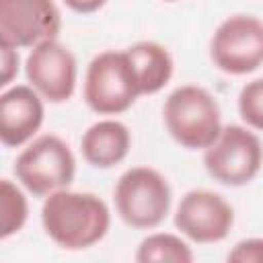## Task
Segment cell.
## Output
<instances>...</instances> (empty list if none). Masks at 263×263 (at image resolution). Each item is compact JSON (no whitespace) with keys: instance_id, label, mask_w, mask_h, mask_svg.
<instances>
[{"instance_id":"cell-1","label":"cell","mask_w":263,"mask_h":263,"mask_svg":"<svg viewBox=\"0 0 263 263\" xmlns=\"http://www.w3.org/2000/svg\"><path fill=\"white\" fill-rule=\"evenodd\" d=\"M45 234L66 251H84L101 242L111 226L109 205L90 191L60 189L41 205Z\"/></svg>"},{"instance_id":"cell-2","label":"cell","mask_w":263,"mask_h":263,"mask_svg":"<svg viewBox=\"0 0 263 263\" xmlns=\"http://www.w3.org/2000/svg\"><path fill=\"white\" fill-rule=\"evenodd\" d=\"M164 127L187 150H205L222 132V113L216 97L197 84L177 86L162 105Z\"/></svg>"},{"instance_id":"cell-3","label":"cell","mask_w":263,"mask_h":263,"mask_svg":"<svg viewBox=\"0 0 263 263\" xmlns=\"http://www.w3.org/2000/svg\"><path fill=\"white\" fill-rule=\"evenodd\" d=\"M113 201L117 216L132 228L152 230L164 222L173 191L162 173L152 166H132L115 183Z\"/></svg>"},{"instance_id":"cell-4","label":"cell","mask_w":263,"mask_h":263,"mask_svg":"<svg viewBox=\"0 0 263 263\" xmlns=\"http://www.w3.org/2000/svg\"><path fill=\"white\" fill-rule=\"evenodd\" d=\"M12 173L29 193L47 197L49 193L72 185L76 177V158L72 148L60 136L43 134L21 150Z\"/></svg>"},{"instance_id":"cell-5","label":"cell","mask_w":263,"mask_h":263,"mask_svg":"<svg viewBox=\"0 0 263 263\" xmlns=\"http://www.w3.org/2000/svg\"><path fill=\"white\" fill-rule=\"evenodd\" d=\"M82 95L88 109L99 115H119L132 109L142 92L125 49H105L90 60Z\"/></svg>"},{"instance_id":"cell-6","label":"cell","mask_w":263,"mask_h":263,"mask_svg":"<svg viewBox=\"0 0 263 263\" xmlns=\"http://www.w3.org/2000/svg\"><path fill=\"white\" fill-rule=\"evenodd\" d=\"M203 166L220 185L242 187L251 183L263 166V144L251 127L226 125L214 144L203 150Z\"/></svg>"},{"instance_id":"cell-7","label":"cell","mask_w":263,"mask_h":263,"mask_svg":"<svg viewBox=\"0 0 263 263\" xmlns=\"http://www.w3.org/2000/svg\"><path fill=\"white\" fill-rule=\"evenodd\" d=\"M210 58L214 66L232 76H245L263 66V21L253 14L224 18L212 35Z\"/></svg>"},{"instance_id":"cell-8","label":"cell","mask_w":263,"mask_h":263,"mask_svg":"<svg viewBox=\"0 0 263 263\" xmlns=\"http://www.w3.org/2000/svg\"><path fill=\"white\" fill-rule=\"evenodd\" d=\"M62 14L53 0H0V43L23 49L58 39Z\"/></svg>"},{"instance_id":"cell-9","label":"cell","mask_w":263,"mask_h":263,"mask_svg":"<svg viewBox=\"0 0 263 263\" xmlns=\"http://www.w3.org/2000/svg\"><path fill=\"white\" fill-rule=\"evenodd\" d=\"M234 224L232 205L216 191L191 189L175 210V228L197 245L224 240Z\"/></svg>"},{"instance_id":"cell-10","label":"cell","mask_w":263,"mask_h":263,"mask_svg":"<svg viewBox=\"0 0 263 263\" xmlns=\"http://www.w3.org/2000/svg\"><path fill=\"white\" fill-rule=\"evenodd\" d=\"M27 82L49 103H66L78 80V64L74 53L58 39L35 45L25 60Z\"/></svg>"},{"instance_id":"cell-11","label":"cell","mask_w":263,"mask_h":263,"mask_svg":"<svg viewBox=\"0 0 263 263\" xmlns=\"http://www.w3.org/2000/svg\"><path fill=\"white\" fill-rule=\"evenodd\" d=\"M43 97L31 84H12L0 95V142L18 148L33 140L43 125Z\"/></svg>"},{"instance_id":"cell-12","label":"cell","mask_w":263,"mask_h":263,"mask_svg":"<svg viewBox=\"0 0 263 263\" xmlns=\"http://www.w3.org/2000/svg\"><path fill=\"white\" fill-rule=\"evenodd\" d=\"M132 148L129 127L119 119H99L80 138L82 158L92 168H113L123 162Z\"/></svg>"},{"instance_id":"cell-13","label":"cell","mask_w":263,"mask_h":263,"mask_svg":"<svg viewBox=\"0 0 263 263\" xmlns=\"http://www.w3.org/2000/svg\"><path fill=\"white\" fill-rule=\"evenodd\" d=\"M125 55L132 64L142 95H154L171 82L175 62L164 45L156 41H138L125 49Z\"/></svg>"},{"instance_id":"cell-14","label":"cell","mask_w":263,"mask_h":263,"mask_svg":"<svg viewBox=\"0 0 263 263\" xmlns=\"http://www.w3.org/2000/svg\"><path fill=\"white\" fill-rule=\"evenodd\" d=\"M134 259L138 263H191L193 251L177 234L154 232L138 245Z\"/></svg>"},{"instance_id":"cell-15","label":"cell","mask_w":263,"mask_h":263,"mask_svg":"<svg viewBox=\"0 0 263 263\" xmlns=\"http://www.w3.org/2000/svg\"><path fill=\"white\" fill-rule=\"evenodd\" d=\"M29 218V203L25 193L10 179L0 181V238L6 240L16 234Z\"/></svg>"},{"instance_id":"cell-16","label":"cell","mask_w":263,"mask_h":263,"mask_svg":"<svg viewBox=\"0 0 263 263\" xmlns=\"http://www.w3.org/2000/svg\"><path fill=\"white\" fill-rule=\"evenodd\" d=\"M238 115L247 127L263 132V78H255L240 88Z\"/></svg>"},{"instance_id":"cell-17","label":"cell","mask_w":263,"mask_h":263,"mask_svg":"<svg viewBox=\"0 0 263 263\" xmlns=\"http://www.w3.org/2000/svg\"><path fill=\"white\" fill-rule=\"evenodd\" d=\"M228 261L238 263H263V238L238 240L228 253Z\"/></svg>"},{"instance_id":"cell-18","label":"cell","mask_w":263,"mask_h":263,"mask_svg":"<svg viewBox=\"0 0 263 263\" xmlns=\"http://www.w3.org/2000/svg\"><path fill=\"white\" fill-rule=\"evenodd\" d=\"M18 64H21V60H18V49L0 43V86H2V88H8L10 82L16 78V74H18Z\"/></svg>"},{"instance_id":"cell-19","label":"cell","mask_w":263,"mask_h":263,"mask_svg":"<svg viewBox=\"0 0 263 263\" xmlns=\"http://www.w3.org/2000/svg\"><path fill=\"white\" fill-rule=\"evenodd\" d=\"M64 4L78 14H90V12H97L99 8H103L107 4V0H64Z\"/></svg>"},{"instance_id":"cell-20","label":"cell","mask_w":263,"mask_h":263,"mask_svg":"<svg viewBox=\"0 0 263 263\" xmlns=\"http://www.w3.org/2000/svg\"><path fill=\"white\" fill-rule=\"evenodd\" d=\"M164 2H175V0H164Z\"/></svg>"}]
</instances>
